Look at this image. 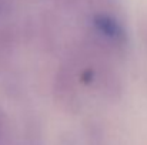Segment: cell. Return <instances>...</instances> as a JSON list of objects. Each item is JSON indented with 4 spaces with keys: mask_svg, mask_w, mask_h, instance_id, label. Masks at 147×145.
<instances>
[{
    "mask_svg": "<svg viewBox=\"0 0 147 145\" xmlns=\"http://www.w3.org/2000/svg\"><path fill=\"white\" fill-rule=\"evenodd\" d=\"M94 24H96V27L104 36H107L110 39H120L121 37V29H120L119 23L113 17H110L107 14H98V16H96Z\"/></svg>",
    "mask_w": 147,
    "mask_h": 145,
    "instance_id": "1",
    "label": "cell"
}]
</instances>
